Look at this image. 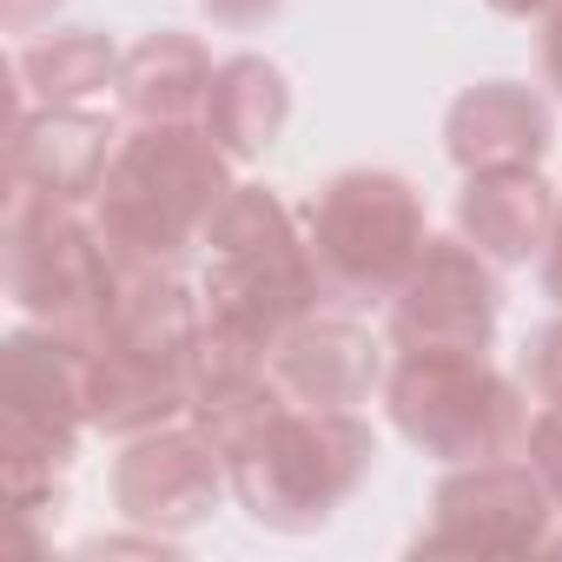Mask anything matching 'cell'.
Segmentation results:
<instances>
[{"label":"cell","mask_w":562,"mask_h":562,"mask_svg":"<svg viewBox=\"0 0 562 562\" xmlns=\"http://www.w3.org/2000/svg\"><path fill=\"white\" fill-rule=\"evenodd\" d=\"M529 391L542 397V411H562V325L529 345Z\"/></svg>","instance_id":"cell-18"},{"label":"cell","mask_w":562,"mask_h":562,"mask_svg":"<svg viewBox=\"0 0 562 562\" xmlns=\"http://www.w3.org/2000/svg\"><path fill=\"white\" fill-rule=\"evenodd\" d=\"M205 8H212L218 21H265L278 0H205Z\"/></svg>","instance_id":"cell-21"},{"label":"cell","mask_w":562,"mask_h":562,"mask_svg":"<svg viewBox=\"0 0 562 562\" xmlns=\"http://www.w3.org/2000/svg\"><path fill=\"white\" fill-rule=\"evenodd\" d=\"M14 74L27 80V93H34L41 106H87L100 87L120 80V60H113V47H106L100 34L80 27V34H54V41L21 47Z\"/></svg>","instance_id":"cell-16"},{"label":"cell","mask_w":562,"mask_h":562,"mask_svg":"<svg viewBox=\"0 0 562 562\" xmlns=\"http://www.w3.org/2000/svg\"><path fill=\"white\" fill-rule=\"evenodd\" d=\"M292 113V93L278 80V67L265 60H225L212 74V93H205V133L232 153V159H251L278 139Z\"/></svg>","instance_id":"cell-15"},{"label":"cell","mask_w":562,"mask_h":562,"mask_svg":"<svg viewBox=\"0 0 562 562\" xmlns=\"http://www.w3.org/2000/svg\"><path fill=\"white\" fill-rule=\"evenodd\" d=\"M212 271H205V325L245 338L251 351L271 358V345L285 338L312 299H318V258L292 238V218L271 192L232 186L225 205L205 225Z\"/></svg>","instance_id":"cell-3"},{"label":"cell","mask_w":562,"mask_h":562,"mask_svg":"<svg viewBox=\"0 0 562 562\" xmlns=\"http://www.w3.org/2000/svg\"><path fill=\"white\" fill-rule=\"evenodd\" d=\"M225 146L186 133V120H146L120 139L100 179V238L120 265H166L225 205Z\"/></svg>","instance_id":"cell-2"},{"label":"cell","mask_w":562,"mask_h":562,"mask_svg":"<svg viewBox=\"0 0 562 562\" xmlns=\"http://www.w3.org/2000/svg\"><path fill=\"white\" fill-rule=\"evenodd\" d=\"M424 212L397 172H345L312 205V258L318 278L345 299L397 292L424 258Z\"/></svg>","instance_id":"cell-5"},{"label":"cell","mask_w":562,"mask_h":562,"mask_svg":"<svg viewBox=\"0 0 562 562\" xmlns=\"http://www.w3.org/2000/svg\"><path fill=\"white\" fill-rule=\"evenodd\" d=\"M490 331H496V285H490V271L463 245L430 238L424 258L411 265V278L397 285L391 345L397 351H483Z\"/></svg>","instance_id":"cell-9"},{"label":"cell","mask_w":562,"mask_h":562,"mask_svg":"<svg viewBox=\"0 0 562 562\" xmlns=\"http://www.w3.org/2000/svg\"><path fill=\"white\" fill-rule=\"evenodd\" d=\"M271 378L292 404L351 411L378 384V345H371V331H358L345 318H299L271 345Z\"/></svg>","instance_id":"cell-10"},{"label":"cell","mask_w":562,"mask_h":562,"mask_svg":"<svg viewBox=\"0 0 562 562\" xmlns=\"http://www.w3.org/2000/svg\"><path fill=\"white\" fill-rule=\"evenodd\" d=\"M463 232L476 238V251L516 265L529 251H542V238L555 232V205H549V186L529 172V166H496V172H476L463 186Z\"/></svg>","instance_id":"cell-13"},{"label":"cell","mask_w":562,"mask_h":562,"mask_svg":"<svg viewBox=\"0 0 562 562\" xmlns=\"http://www.w3.org/2000/svg\"><path fill=\"white\" fill-rule=\"evenodd\" d=\"M542 285L562 305V205H555V232H549V258H542Z\"/></svg>","instance_id":"cell-20"},{"label":"cell","mask_w":562,"mask_h":562,"mask_svg":"<svg viewBox=\"0 0 562 562\" xmlns=\"http://www.w3.org/2000/svg\"><path fill=\"white\" fill-rule=\"evenodd\" d=\"M542 67H549V80H555V93H562V8H555V21H549V41H542Z\"/></svg>","instance_id":"cell-22"},{"label":"cell","mask_w":562,"mask_h":562,"mask_svg":"<svg viewBox=\"0 0 562 562\" xmlns=\"http://www.w3.org/2000/svg\"><path fill=\"white\" fill-rule=\"evenodd\" d=\"M218 490H232L225 457L205 430H146L126 437V457L113 463V503L126 522L159 529V536H186L218 509Z\"/></svg>","instance_id":"cell-8"},{"label":"cell","mask_w":562,"mask_h":562,"mask_svg":"<svg viewBox=\"0 0 562 562\" xmlns=\"http://www.w3.org/2000/svg\"><path fill=\"white\" fill-rule=\"evenodd\" d=\"M549 146V113L536 93L490 80L476 93H463L450 106V153L470 172H496V166H536Z\"/></svg>","instance_id":"cell-12"},{"label":"cell","mask_w":562,"mask_h":562,"mask_svg":"<svg viewBox=\"0 0 562 562\" xmlns=\"http://www.w3.org/2000/svg\"><path fill=\"white\" fill-rule=\"evenodd\" d=\"M106 126L80 106H41L34 120H14V186L41 192L54 205H74L100 192L106 179Z\"/></svg>","instance_id":"cell-11"},{"label":"cell","mask_w":562,"mask_h":562,"mask_svg":"<svg viewBox=\"0 0 562 562\" xmlns=\"http://www.w3.org/2000/svg\"><path fill=\"white\" fill-rule=\"evenodd\" d=\"M54 8H60V0H8V27H14V34H34Z\"/></svg>","instance_id":"cell-19"},{"label":"cell","mask_w":562,"mask_h":562,"mask_svg":"<svg viewBox=\"0 0 562 562\" xmlns=\"http://www.w3.org/2000/svg\"><path fill=\"white\" fill-rule=\"evenodd\" d=\"M522 457L536 463V476L549 483V496H555V509H562V411H542V417L529 424Z\"/></svg>","instance_id":"cell-17"},{"label":"cell","mask_w":562,"mask_h":562,"mask_svg":"<svg viewBox=\"0 0 562 562\" xmlns=\"http://www.w3.org/2000/svg\"><path fill=\"white\" fill-rule=\"evenodd\" d=\"M8 285H14L21 312L93 338V325L106 318V299L120 285V258L67 205L14 186V199H8Z\"/></svg>","instance_id":"cell-6"},{"label":"cell","mask_w":562,"mask_h":562,"mask_svg":"<svg viewBox=\"0 0 562 562\" xmlns=\"http://www.w3.org/2000/svg\"><path fill=\"white\" fill-rule=\"evenodd\" d=\"M490 8H503V14H536V8H549V0H490Z\"/></svg>","instance_id":"cell-23"},{"label":"cell","mask_w":562,"mask_h":562,"mask_svg":"<svg viewBox=\"0 0 562 562\" xmlns=\"http://www.w3.org/2000/svg\"><path fill=\"white\" fill-rule=\"evenodd\" d=\"M549 516L555 496L536 476V463H457L437 496H430V522L417 529L411 549L424 555H536L549 542Z\"/></svg>","instance_id":"cell-7"},{"label":"cell","mask_w":562,"mask_h":562,"mask_svg":"<svg viewBox=\"0 0 562 562\" xmlns=\"http://www.w3.org/2000/svg\"><path fill=\"white\" fill-rule=\"evenodd\" d=\"M391 424L437 463H496L522 457L529 404L522 391L483 364V351H404L391 384Z\"/></svg>","instance_id":"cell-4"},{"label":"cell","mask_w":562,"mask_h":562,"mask_svg":"<svg viewBox=\"0 0 562 562\" xmlns=\"http://www.w3.org/2000/svg\"><path fill=\"white\" fill-rule=\"evenodd\" d=\"M212 93V60L186 34H153L120 60V100L133 120H186L205 113Z\"/></svg>","instance_id":"cell-14"},{"label":"cell","mask_w":562,"mask_h":562,"mask_svg":"<svg viewBox=\"0 0 562 562\" xmlns=\"http://www.w3.org/2000/svg\"><path fill=\"white\" fill-rule=\"evenodd\" d=\"M192 417L218 443L232 496L245 503V516L278 529V536L325 529L338 516V503L378 463V437L351 411L292 404L278 391L271 364L199 391Z\"/></svg>","instance_id":"cell-1"}]
</instances>
